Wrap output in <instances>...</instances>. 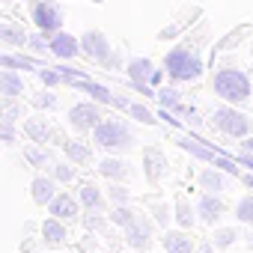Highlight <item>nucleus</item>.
Listing matches in <instances>:
<instances>
[{"mask_svg": "<svg viewBox=\"0 0 253 253\" xmlns=\"http://www.w3.org/2000/svg\"><path fill=\"white\" fill-rule=\"evenodd\" d=\"M164 72L170 75V81L176 84H188V81H197L203 75V57L200 51L191 45V42H182L176 48L167 51L164 57Z\"/></svg>", "mask_w": 253, "mask_h": 253, "instance_id": "nucleus-1", "label": "nucleus"}, {"mask_svg": "<svg viewBox=\"0 0 253 253\" xmlns=\"http://www.w3.org/2000/svg\"><path fill=\"white\" fill-rule=\"evenodd\" d=\"M211 89L217 98H223L226 104H247L250 101V78L232 66H223L214 72Z\"/></svg>", "mask_w": 253, "mask_h": 253, "instance_id": "nucleus-2", "label": "nucleus"}, {"mask_svg": "<svg viewBox=\"0 0 253 253\" xmlns=\"http://www.w3.org/2000/svg\"><path fill=\"white\" fill-rule=\"evenodd\" d=\"M92 143L107 152H125L134 146V131L125 119H101L92 131Z\"/></svg>", "mask_w": 253, "mask_h": 253, "instance_id": "nucleus-3", "label": "nucleus"}, {"mask_svg": "<svg viewBox=\"0 0 253 253\" xmlns=\"http://www.w3.org/2000/svg\"><path fill=\"white\" fill-rule=\"evenodd\" d=\"M211 122H214V128H217L220 134L238 137V140L250 137V131H253V119H250L247 113H241L238 104H223V107H217V110L211 113Z\"/></svg>", "mask_w": 253, "mask_h": 253, "instance_id": "nucleus-4", "label": "nucleus"}, {"mask_svg": "<svg viewBox=\"0 0 253 253\" xmlns=\"http://www.w3.org/2000/svg\"><path fill=\"white\" fill-rule=\"evenodd\" d=\"M81 51H84L89 60H95L98 66H107V69L116 66L113 48H110V42H107V36H104L101 30H86V33L81 36Z\"/></svg>", "mask_w": 253, "mask_h": 253, "instance_id": "nucleus-5", "label": "nucleus"}, {"mask_svg": "<svg viewBox=\"0 0 253 253\" xmlns=\"http://www.w3.org/2000/svg\"><path fill=\"white\" fill-rule=\"evenodd\" d=\"M33 24L42 33H60L66 18H63V9L57 3H51V0H39V3H33Z\"/></svg>", "mask_w": 253, "mask_h": 253, "instance_id": "nucleus-6", "label": "nucleus"}, {"mask_svg": "<svg viewBox=\"0 0 253 253\" xmlns=\"http://www.w3.org/2000/svg\"><path fill=\"white\" fill-rule=\"evenodd\" d=\"M104 116H101V110H98V101L92 104V101H81V104H75L72 110H69V125L75 131H95V125L101 122Z\"/></svg>", "mask_w": 253, "mask_h": 253, "instance_id": "nucleus-7", "label": "nucleus"}, {"mask_svg": "<svg viewBox=\"0 0 253 253\" xmlns=\"http://www.w3.org/2000/svg\"><path fill=\"white\" fill-rule=\"evenodd\" d=\"M122 232H125V241H128V247H134V250H149V247H152L155 223H152L146 214H137V220H134L128 229H122Z\"/></svg>", "mask_w": 253, "mask_h": 253, "instance_id": "nucleus-8", "label": "nucleus"}, {"mask_svg": "<svg viewBox=\"0 0 253 253\" xmlns=\"http://www.w3.org/2000/svg\"><path fill=\"white\" fill-rule=\"evenodd\" d=\"M223 214H226V203L220 200V194H209V191H203V197L197 200V217H200L203 223L214 226Z\"/></svg>", "mask_w": 253, "mask_h": 253, "instance_id": "nucleus-9", "label": "nucleus"}, {"mask_svg": "<svg viewBox=\"0 0 253 253\" xmlns=\"http://www.w3.org/2000/svg\"><path fill=\"white\" fill-rule=\"evenodd\" d=\"M167 173V155L158 149V146H149L143 149V176L149 185H158Z\"/></svg>", "mask_w": 253, "mask_h": 253, "instance_id": "nucleus-10", "label": "nucleus"}, {"mask_svg": "<svg viewBox=\"0 0 253 253\" xmlns=\"http://www.w3.org/2000/svg\"><path fill=\"white\" fill-rule=\"evenodd\" d=\"M24 134H27L33 143H45V146H48L51 140L66 143V140L51 128V122H48V119H42V116H33V119H27V122H24Z\"/></svg>", "mask_w": 253, "mask_h": 253, "instance_id": "nucleus-11", "label": "nucleus"}, {"mask_svg": "<svg viewBox=\"0 0 253 253\" xmlns=\"http://www.w3.org/2000/svg\"><path fill=\"white\" fill-rule=\"evenodd\" d=\"M48 211H51L54 217H60V220H78V217H81V200H75L72 194L60 191V194L51 200Z\"/></svg>", "mask_w": 253, "mask_h": 253, "instance_id": "nucleus-12", "label": "nucleus"}, {"mask_svg": "<svg viewBox=\"0 0 253 253\" xmlns=\"http://www.w3.org/2000/svg\"><path fill=\"white\" fill-rule=\"evenodd\" d=\"M98 173L110 182H125V179H131V164L125 161V158H116V155H107L98 161Z\"/></svg>", "mask_w": 253, "mask_h": 253, "instance_id": "nucleus-13", "label": "nucleus"}, {"mask_svg": "<svg viewBox=\"0 0 253 253\" xmlns=\"http://www.w3.org/2000/svg\"><path fill=\"white\" fill-rule=\"evenodd\" d=\"M57 179L54 176H36L33 182H30V197H33V203L36 206H51V200L60 194L57 191Z\"/></svg>", "mask_w": 253, "mask_h": 253, "instance_id": "nucleus-14", "label": "nucleus"}, {"mask_svg": "<svg viewBox=\"0 0 253 253\" xmlns=\"http://www.w3.org/2000/svg\"><path fill=\"white\" fill-rule=\"evenodd\" d=\"M51 54L54 57H60V60H72V57H78V54H84L81 51V39H75L72 33H54L51 36Z\"/></svg>", "mask_w": 253, "mask_h": 253, "instance_id": "nucleus-15", "label": "nucleus"}, {"mask_svg": "<svg viewBox=\"0 0 253 253\" xmlns=\"http://www.w3.org/2000/svg\"><path fill=\"white\" fill-rule=\"evenodd\" d=\"M161 244H164L167 253H197V250H200V247L194 244V238H191L185 229H167L164 238H161Z\"/></svg>", "mask_w": 253, "mask_h": 253, "instance_id": "nucleus-16", "label": "nucleus"}, {"mask_svg": "<svg viewBox=\"0 0 253 253\" xmlns=\"http://www.w3.org/2000/svg\"><path fill=\"white\" fill-rule=\"evenodd\" d=\"M66 238H69V232H66V220H60V217H48V220L42 223V244H45V247H63Z\"/></svg>", "mask_w": 253, "mask_h": 253, "instance_id": "nucleus-17", "label": "nucleus"}, {"mask_svg": "<svg viewBox=\"0 0 253 253\" xmlns=\"http://www.w3.org/2000/svg\"><path fill=\"white\" fill-rule=\"evenodd\" d=\"M78 200H81V206H84L86 211H104V209H107V200H104L101 188L92 185V182H84V185H81Z\"/></svg>", "mask_w": 253, "mask_h": 253, "instance_id": "nucleus-18", "label": "nucleus"}, {"mask_svg": "<svg viewBox=\"0 0 253 253\" xmlns=\"http://www.w3.org/2000/svg\"><path fill=\"white\" fill-rule=\"evenodd\" d=\"M125 72H128V78H131V84H152V78H155V66H152V60H146V57H134L128 66H125Z\"/></svg>", "mask_w": 253, "mask_h": 253, "instance_id": "nucleus-19", "label": "nucleus"}, {"mask_svg": "<svg viewBox=\"0 0 253 253\" xmlns=\"http://www.w3.org/2000/svg\"><path fill=\"white\" fill-rule=\"evenodd\" d=\"M197 182H200V191H209V194H220V191H226V176L220 173V167H206V170H200V176H197Z\"/></svg>", "mask_w": 253, "mask_h": 253, "instance_id": "nucleus-20", "label": "nucleus"}, {"mask_svg": "<svg viewBox=\"0 0 253 253\" xmlns=\"http://www.w3.org/2000/svg\"><path fill=\"white\" fill-rule=\"evenodd\" d=\"M66 84H72V86H78V89L89 92L98 104H113V98H116V95H110V89H107V86H101V84H95V81H89V78H72V81H66Z\"/></svg>", "mask_w": 253, "mask_h": 253, "instance_id": "nucleus-21", "label": "nucleus"}, {"mask_svg": "<svg viewBox=\"0 0 253 253\" xmlns=\"http://www.w3.org/2000/svg\"><path fill=\"white\" fill-rule=\"evenodd\" d=\"M63 152H66V158H69L75 167H84V164L92 161V146L84 143V140H66V143H63Z\"/></svg>", "mask_w": 253, "mask_h": 253, "instance_id": "nucleus-22", "label": "nucleus"}, {"mask_svg": "<svg viewBox=\"0 0 253 253\" xmlns=\"http://www.w3.org/2000/svg\"><path fill=\"white\" fill-rule=\"evenodd\" d=\"M24 92V78L12 69H3L0 72V95L3 98H18Z\"/></svg>", "mask_w": 253, "mask_h": 253, "instance_id": "nucleus-23", "label": "nucleus"}, {"mask_svg": "<svg viewBox=\"0 0 253 253\" xmlns=\"http://www.w3.org/2000/svg\"><path fill=\"white\" fill-rule=\"evenodd\" d=\"M173 217L182 229H191L197 223V206L188 203V197H176V206H173Z\"/></svg>", "mask_w": 253, "mask_h": 253, "instance_id": "nucleus-24", "label": "nucleus"}, {"mask_svg": "<svg viewBox=\"0 0 253 253\" xmlns=\"http://www.w3.org/2000/svg\"><path fill=\"white\" fill-rule=\"evenodd\" d=\"M176 143H179V149L191 152L194 158H200V161H206V164H214V158H217L214 149H209V146H203V143H197V140H191V137H176Z\"/></svg>", "mask_w": 253, "mask_h": 253, "instance_id": "nucleus-25", "label": "nucleus"}, {"mask_svg": "<svg viewBox=\"0 0 253 253\" xmlns=\"http://www.w3.org/2000/svg\"><path fill=\"white\" fill-rule=\"evenodd\" d=\"M24 158H27L30 167H45V164H51V149L45 143H33V146L24 149Z\"/></svg>", "mask_w": 253, "mask_h": 253, "instance_id": "nucleus-26", "label": "nucleus"}, {"mask_svg": "<svg viewBox=\"0 0 253 253\" xmlns=\"http://www.w3.org/2000/svg\"><path fill=\"white\" fill-rule=\"evenodd\" d=\"M155 98H158L161 107H167V110H185V107H182V92H179L176 86H161Z\"/></svg>", "mask_w": 253, "mask_h": 253, "instance_id": "nucleus-27", "label": "nucleus"}, {"mask_svg": "<svg viewBox=\"0 0 253 253\" xmlns=\"http://www.w3.org/2000/svg\"><path fill=\"white\" fill-rule=\"evenodd\" d=\"M238 241V229L235 226H220V229H214V235H211V244L217 247V250H226V247H232Z\"/></svg>", "mask_w": 253, "mask_h": 253, "instance_id": "nucleus-28", "label": "nucleus"}, {"mask_svg": "<svg viewBox=\"0 0 253 253\" xmlns=\"http://www.w3.org/2000/svg\"><path fill=\"white\" fill-rule=\"evenodd\" d=\"M134 220H137V211L128 209V206H116V209L110 211V223H116L119 229H128Z\"/></svg>", "mask_w": 253, "mask_h": 253, "instance_id": "nucleus-29", "label": "nucleus"}, {"mask_svg": "<svg viewBox=\"0 0 253 253\" xmlns=\"http://www.w3.org/2000/svg\"><path fill=\"white\" fill-rule=\"evenodd\" d=\"M0 39H3L6 45H21V48L30 42V36L24 30H18L15 24H3V27H0Z\"/></svg>", "mask_w": 253, "mask_h": 253, "instance_id": "nucleus-30", "label": "nucleus"}, {"mask_svg": "<svg viewBox=\"0 0 253 253\" xmlns=\"http://www.w3.org/2000/svg\"><path fill=\"white\" fill-rule=\"evenodd\" d=\"M51 176H54L60 185H69V182L78 176V170H75L72 161H57V164H51Z\"/></svg>", "mask_w": 253, "mask_h": 253, "instance_id": "nucleus-31", "label": "nucleus"}, {"mask_svg": "<svg viewBox=\"0 0 253 253\" xmlns=\"http://www.w3.org/2000/svg\"><path fill=\"white\" fill-rule=\"evenodd\" d=\"M235 217H238V223L253 226V194H250V197H241V200L235 203Z\"/></svg>", "mask_w": 253, "mask_h": 253, "instance_id": "nucleus-32", "label": "nucleus"}, {"mask_svg": "<svg viewBox=\"0 0 253 253\" xmlns=\"http://www.w3.org/2000/svg\"><path fill=\"white\" fill-rule=\"evenodd\" d=\"M0 66H3V69H24V72H39L33 60H27V57H12V54H3V57H0Z\"/></svg>", "mask_w": 253, "mask_h": 253, "instance_id": "nucleus-33", "label": "nucleus"}, {"mask_svg": "<svg viewBox=\"0 0 253 253\" xmlns=\"http://www.w3.org/2000/svg\"><path fill=\"white\" fill-rule=\"evenodd\" d=\"M107 200H110L113 206H128V200H131V191L125 188V185H119V182H113V185L107 188Z\"/></svg>", "mask_w": 253, "mask_h": 253, "instance_id": "nucleus-34", "label": "nucleus"}, {"mask_svg": "<svg viewBox=\"0 0 253 253\" xmlns=\"http://www.w3.org/2000/svg\"><path fill=\"white\" fill-rule=\"evenodd\" d=\"M36 75H39V81H42L45 86H60V84H66V78H63L60 69H39Z\"/></svg>", "mask_w": 253, "mask_h": 253, "instance_id": "nucleus-35", "label": "nucleus"}, {"mask_svg": "<svg viewBox=\"0 0 253 253\" xmlns=\"http://www.w3.org/2000/svg\"><path fill=\"white\" fill-rule=\"evenodd\" d=\"M128 113H131L137 122H143V125H155V122H158V119H155V113H152L149 107H143V104H131V107H128Z\"/></svg>", "mask_w": 253, "mask_h": 253, "instance_id": "nucleus-36", "label": "nucleus"}, {"mask_svg": "<svg viewBox=\"0 0 253 253\" xmlns=\"http://www.w3.org/2000/svg\"><path fill=\"white\" fill-rule=\"evenodd\" d=\"M214 167H220L223 173H229V176H238V179H241V170H238L235 158H223V155H217V158H214Z\"/></svg>", "mask_w": 253, "mask_h": 253, "instance_id": "nucleus-37", "label": "nucleus"}, {"mask_svg": "<svg viewBox=\"0 0 253 253\" xmlns=\"http://www.w3.org/2000/svg\"><path fill=\"white\" fill-rule=\"evenodd\" d=\"M152 214H155V223L167 229V223H170V209H167L164 203H152Z\"/></svg>", "mask_w": 253, "mask_h": 253, "instance_id": "nucleus-38", "label": "nucleus"}, {"mask_svg": "<svg viewBox=\"0 0 253 253\" xmlns=\"http://www.w3.org/2000/svg\"><path fill=\"white\" fill-rule=\"evenodd\" d=\"M33 104H36V107H42V110H45V107H48V110H54V107H57V95H54V92H36Z\"/></svg>", "mask_w": 253, "mask_h": 253, "instance_id": "nucleus-39", "label": "nucleus"}, {"mask_svg": "<svg viewBox=\"0 0 253 253\" xmlns=\"http://www.w3.org/2000/svg\"><path fill=\"white\" fill-rule=\"evenodd\" d=\"M104 211H89L86 217H84V223H86V229H104V217H101Z\"/></svg>", "mask_w": 253, "mask_h": 253, "instance_id": "nucleus-40", "label": "nucleus"}, {"mask_svg": "<svg viewBox=\"0 0 253 253\" xmlns=\"http://www.w3.org/2000/svg\"><path fill=\"white\" fill-rule=\"evenodd\" d=\"M0 140H3L6 146H12V143H15V125L0 122Z\"/></svg>", "mask_w": 253, "mask_h": 253, "instance_id": "nucleus-41", "label": "nucleus"}, {"mask_svg": "<svg viewBox=\"0 0 253 253\" xmlns=\"http://www.w3.org/2000/svg\"><path fill=\"white\" fill-rule=\"evenodd\" d=\"M27 45H33V51H39V54H45V51H51V42H45V36L39 33V36H30V42Z\"/></svg>", "mask_w": 253, "mask_h": 253, "instance_id": "nucleus-42", "label": "nucleus"}, {"mask_svg": "<svg viewBox=\"0 0 253 253\" xmlns=\"http://www.w3.org/2000/svg\"><path fill=\"white\" fill-rule=\"evenodd\" d=\"M235 161H238V164H244V167L253 173V155H250V152H238V158H235Z\"/></svg>", "mask_w": 253, "mask_h": 253, "instance_id": "nucleus-43", "label": "nucleus"}, {"mask_svg": "<svg viewBox=\"0 0 253 253\" xmlns=\"http://www.w3.org/2000/svg\"><path fill=\"white\" fill-rule=\"evenodd\" d=\"M113 107H119V110H128V107H131V101L119 95V98H113Z\"/></svg>", "mask_w": 253, "mask_h": 253, "instance_id": "nucleus-44", "label": "nucleus"}, {"mask_svg": "<svg viewBox=\"0 0 253 253\" xmlns=\"http://www.w3.org/2000/svg\"><path fill=\"white\" fill-rule=\"evenodd\" d=\"M197 253H220V250H217L211 241H206V244H200V250H197Z\"/></svg>", "mask_w": 253, "mask_h": 253, "instance_id": "nucleus-45", "label": "nucleus"}, {"mask_svg": "<svg viewBox=\"0 0 253 253\" xmlns=\"http://www.w3.org/2000/svg\"><path fill=\"white\" fill-rule=\"evenodd\" d=\"M241 152H250V155H253V134L241 140Z\"/></svg>", "mask_w": 253, "mask_h": 253, "instance_id": "nucleus-46", "label": "nucleus"}, {"mask_svg": "<svg viewBox=\"0 0 253 253\" xmlns=\"http://www.w3.org/2000/svg\"><path fill=\"white\" fill-rule=\"evenodd\" d=\"M241 182H244V185L253 191V173H241Z\"/></svg>", "mask_w": 253, "mask_h": 253, "instance_id": "nucleus-47", "label": "nucleus"}, {"mask_svg": "<svg viewBox=\"0 0 253 253\" xmlns=\"http://www.w3.org/2000/svg\"><path fill=\"white\" fill-rule=\"evenodd\" d=\"M164 253H167V250H164Z\"/></svg>", "mask_w": 253, "mask_h": 253, "instance_id": "nucleus-48", "label": "nucleus"}]
</instances>
